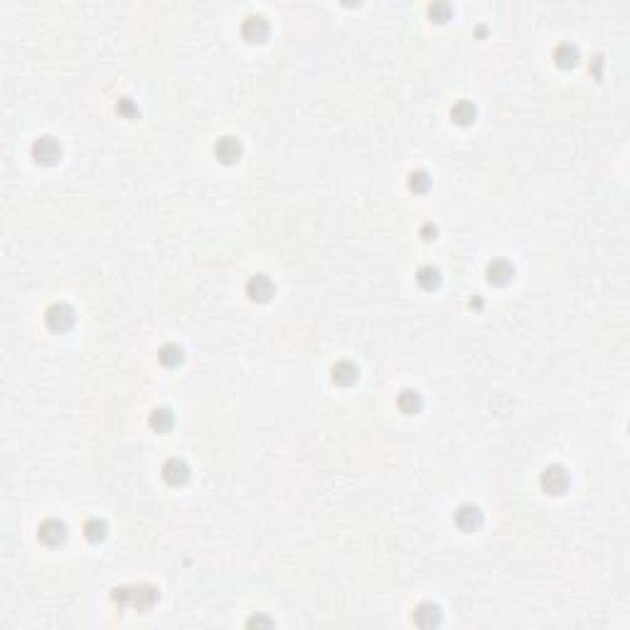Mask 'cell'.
<instances>
[{
  "label": "cell",
  "instance_id": "cell-1",
  "mask_svg": "<svg viewBox=\"0 0 630 630\" xmlns=\"http://www.w3.org/2000/svg\"><path fill=\"white\" fill-rule=\"evenodd\" d=\"M156 601H158V588H153V586L114 588V603L121 608L133 606V608H138V611H148Z\"/></svg>",
  "mask_w": 630,
  "mask_h": 630
},
{
  "label": "cell",
  "instance_id": "cell-2",
  "mask_svg": "<svg viewBox=\"0 0 630 630\" xmlns=\"http://www.w3.org/2000/svg\"><path fill=\"white\" fill-rule=\"evenodd\" d=\"M45 323L52 332H66L72 330L74 323H77V315H74V308L66 306V303H52L45 313Z\"/></svg>",
  "mask_w": 630,
  "mask_h": 630
},
{
  "label": "cell",
  "instance_id": "cell-3",
  "mask_svg": "<svg viewBox=\"0 0 630 630\" xmlns=\"http://www.w3.org/2000/svg\"><path fill=\"white\" fill-rule=\"evenodd\" d=\"M30 156L35 162H40V165H54V162L62 158V145L57 138H52V136H40V138H35V143L30 145Z\"/></svg>",
  "mask_w": 630,
  "mask_h": 630
},
{
  "label": "cell",
  "instance_id": "cell-4",
  "mask_svg": "<svg viewBox=\"0 0 630 630\" xmlns=\"http://www.w3.org/2000/svg\"><path fill=\"white\" fill-rule=\"evenodd\" d=\"M569 483H571L569 470L564 465H546L540 475V485L546 495H561L569 487Z\"/></svg>",
  "mask_w": 630,
  "mask_h": 630
},
{
  "label": "cell",
  "instance_id": "cell-5",
  "mask_svg": "<svg viewBox=\"0 0 630 630\" xmlns=\"http://www.w3.org/2000/svg\"><path fill=\"white\" fill-rule=\"evenodd\" d=\"M453 520H456V527L461 529V532H475V529H481V524H483V512L478 505L463 502L456 510V515H453Z\"/></svg>",
  "mask_w": 630,
  "mask_h": 630
},
{
  "label": "cell",
  "instance_id": "cell-6",
  "mask_svg": "<svg viewBox=\"0 0 630 630\" xmlns=\"http://www.w3.org/2000/svg\"><path fill=\"white\" fill-rule=\"evenodd\" d=\"M37 540L43 542L45 546L62 544V542L66 540V524L62 522V520H54V517H49V520H45V522L37 527Z\"/></svg>",
  "mask_w": 630,
  "mask_h": 630
},
{
  "label": "cell",
  "instance_id": "cell-7",
  "mask_svg": "<svg viewBox=\"0 0 630 630\" xmlns=\"http://www.w3.org/2000/svg\"><path fill=\"white\" fill-rule=\"evenodd\" d=\"M162 478L173 487H180L190 481V465L182 458H168L162 463Z\"/></svg>",
  "mask_w": 630,
  "mask_h": 630
},
{
  "label": "cell",
  "instance_id": "cell-8",
  "mask_svg": "<svg viewBox=\"0 0 630 630\" xmlns=\"http://www.w3.org/2000/svg\"><path fill=\"white\" fill-rule=\"evenodd\" d=\"M244 291H246V295L252 300H256V303H266V300L274 295V281H271L266 274H254V276L246 281Z\"/></svg>",
  "mask_w": 630,
  "mask_h": 630
},
{
  "label": "cell",
  "instance_id": "cell-9",
  "mask_svg": "<svg viewBox=\"0 0 630 630\" xmlns=\"http://www.w3.org/2000/svg\"><path fill=\"white\" fill-rule=\"evenodd\" d=\"M241 35H244L246 43H264L269 37V23H266L264 15H249L241 23Z\"/></svg>",
  "mask_w": 630,
  "mask_h": 630
},
{
  "label": "cell",
  "instance_id": "cell-10",
  "mask_svg": "<svg viewBox=\"0 0 630 630\" xmlns=\"http://www.w3.org/2000/svg\"><path fill=\"white\" fill-rule=\"evenodd\" d=\"M485 276L492 286H507L515 276V266L507 261V258H492L485 269Z\"/></svg>",
  "mask_w": 630,
  "mask_h": 630
},
{
  "label": "cell",
  "instance_id": "cell-11",
  "mask_svg": "<svg viewBox=\"0 0 630 630\" xmlns=\"http://www.w3.org/2000/svg\"><path fill=\"white\" fill-rule=\"evenodd\" d=\"M215 156H217V160L224 162V165H232V162H237L241 158L239 138H234V136H222V138L215 143Z\"/></svg>",
  "mask_w": 630,
  "mask_h": 630
},
{
  "label": "cell",
  "instance_id": "cell-12",
  "mask_svg": "<svg viewBox=\"0 0 630 630\" xmlns=\"http://www.w3.org/2000/svg\"><path fill=\"white\" fill-rule=\"evenodd\" d=\"M330 374H332V382H335V385L350 387V385H354V382H357V374H360V369H357V365H354V362L340 360V362H335V365H332Z\"/></svg>",
  "mask_w": 630,
  "mask_h": 630
},
{
  "label": "cell",
  "instance_id": "cell-13",
  "mask_svg": "<svg viewBox=\"0 0 630 630\" xmlns=\"http://www.w3.org/2000/svg\"><path fill=\"white\" fill-rule=\"evenodd\" d=\"M396 407L407 416H414L424 409V396H421L419 389H402L396 396Z\"/></svg>",
  "mask_w": 630,
  "mask_h": 630
},
{
  "label": "cell",
  "instance_id": "cell-14",
  "mask_svg": "<svg viewBox=\"0 0 630 630\" xmlns=\"http://www.w3.org/2000/svg\"><path fill=\"white\" fill-rule=\"evenodd\" d=\"M438 620H441V608L436 603H431V601H424V603H419L414 608V623L419 628H431Z\"/></svg>",
  "mask_w": 630,
  "mask_h": 630
},
{
  "label": "cell",
  "instance_id": "cell-15",
  "mask_svg": "<svg viewBox=\"0 0 630 630\" xmlns=\"http://www.w3.org/2000/svg\"><path fill=\"white\" fill-rule=\"evenodd\" d=\"M579 60H581V54H579L577 45L561 43V45H557V49H554V62H557V66H561V69H571V66H577Z\"/></svg>",
  "mask_w": 630,
  "mask_h": 630
},
{
  "label": "cell",
  "instance_id": "cell-16",
  "mask_svg": "<svg viewBox=\"0 0 630 630\" xmlns=\"http://www.w3.org/2000/svg\"><path fill=\"white\" fill-rule=\"evenodd\" d=\"M148 424H150V428H153V431L168 433L170 428H173V424H175V416H173V411H170V409L158 407V409H153V411H150Z\"/></svg>",
  "mask_w": 630,
  "mask_h": 630
},
{
  "label": "cell",
  "instance_id": "cell-17",
  "mask_svg": "<svg viewBox=\"0 0 630 630\" xmlns=\"http://www.w3.org/2000/svg\"><path fill=\"white\" fill-rule=\"evenodd\" d=\"M182 348L180 345H175V342H165L160 350H158V360H160L162 367H168V369H173V367L182 365Z\"/></svg>",
  "mask_w": 630,
  "mask_h": 630
},
{
  "label": "cell",
  "instance_id": "cell-18",
  "mask_svg": "<svg viewBox=\"0 0 630 630\" xmlns=\"http://www.w3.org/2000/svg\"><path fill=\"white\" fill-rule=\"evenodd\" d=\"M478 116V108H475L473 101H458L456 106L450 108V119L456 121L458 126H470Z\"/></svg>",
  "mask_w": 630,
  "mask_h": 630
},
{
  "label": "cell",
  "instance_id": "cell-19",
  "mask_svg": "<svg viewBox=\"0 0 630 630\" xmlns=\"http://www.w3.org/2000/svg\"><path fill=\"white\" fill-rule=\"evenodd\" d=\"M82 532H84V537L91 544H97V542H101L104 537H106V522H104L101 517H89V520L82 524Z\"/></svg>",
  "mask_w": 630,
  "mask_h": 630
},
{
  "label": "cell",
  "instance_id": "cell-20",
  "mask_svg": "<svg viewBox=\"0 0 630 630\" xmlns=\"http://www.w3.org/2000/svg\"><path fill=\"white\" fill-rule=\"evenodd\" d=\"M416 283H419L424 291H433L441 283V274H438L436 266H421L419 271H416Z\"/></svg>",
  "mask_w": 630,
  "mask_h": 630
},
{
  "label": "cell",
  "instance_id": "cell-21",
  "mask_svg": "<svg viewBox=\"0 0 630 630\" xmlns=\"http://www.w3.org/2000/svg\"><path fill=\"white\" fill-rule=\"evenodd\" d=\"M428 187H431V175H428L426 170H414V173L409 175V190H414V193H426Z\"/></svg>",
  "mask_w": 630,
  "mask_h": 630
},
{
  "label": "cell",
  "instance_id": "cell-22",
  "mask_svg": "<svg viewBox=\"0 0 630 630\" xmlns=\"http://www.w3.org/2000/svg\"><path fill=\"white\" fill-rule=\"evenodd\" d=\"M450 5L448 3H433V5H428V18L433 20V23H448L450 20Z\"/></svg>",
  "mask_w": 630,
  "mask_h": 630
},
{
  "label": "cell",
  "instance_id": "cell-23",
  "mask_svg": "<svg viewBox=\"0 0 630 630\" xmlns=\"http://www.w3.org/2000/svg\"><path fill=\"white\" fill-rule=\"evenodd\" d=\"M116 111H119L121 116H126V119H136L138 116V106L131 101L128 97L119 99V104H116Z\"/></svg>",
  "mask_w": 630,
  "mask_h": 630
},
{
  "label": "cell",
  "instance_id": "cell-24",
  "mask_svg": "<svg viewBox=\"0 0 630 630\" xmlns=\"http://www.w3.org/2000/svg\"><path fill=\"white\" fill-rule=\"evenodd\" d=\"M419 234L424 237L426 241H431V239H436V234H438V229H436V224H431V222H426L424 227L419 229Z\"/></svg>",
  "mask_w": 630,
  "mask_h": 630
}]
</instances>
